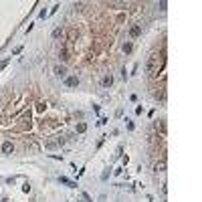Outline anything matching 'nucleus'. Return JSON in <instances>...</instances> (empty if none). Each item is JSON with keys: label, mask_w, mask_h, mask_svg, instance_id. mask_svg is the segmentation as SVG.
<instances>
[{"label": "nucleus", "mask_w": 202, "mask_h": 202, "mask_svg": "<svg viewBox=\"0 0 202 202\" xmlns=\"http://www.w3.org/2000/svg\"><path fill=\"white\" fill-rule=\"evenodd\" d=\"M164 65H166V47H162L160 53H152L150 55L148 65H146L148 77L152 81H158V75H160V81L164 83L166 81V77H164Z\"/></svg>", "instance_id": "f257e3e1"}, {"label": "nucleus", "mask_w": 202, "mask_h": 202, "mask_svg": "<svg viewBox=\"0 0 202 202\" xmlns=\"http://www.w3.org/2000/svg\"><path fill=\"white\" fill-rule=\"evenodd\" d=\"M154 99H158V101H166V87H164V85H160V87L154 89Z\"/></svg>", "instance_id": "f03ea898"}, {"label": "nucleus", "mask_w": 202, "mask_h": 202, "mask_svg": "<svg viewBox=\"0 0 202 202\" xmlns=\"http://www.w3.org/2000/svg\"><path fill=\"white\" fill-rule=\"evenodd\" d=\"M154 129L160 132V136L164 138V136H166V123H164V119H158V121L154 123Z\"/></svg>", "instance_id": "7ed1b4c3"}, {"label": "nucleus", "mask_w": 202, "mask_h": 202, "mask_svg": "<svg viewBox=\"0 0 202 202\" xmlns=\"http://www.w3.org/2000/svg\"><path fill=\"white\" fill-rule=\"evenodd\" d=\"M140 35H142V26H140V24H134V26L129 28V37H132V39H138Z\"/></svg>", "instance_id": "20e7f679"}, {"label": "nucleus", "mask_w": 202, "mask_h": 202, "mask_svg": "<svg viewBox=\"0 0 202 202\" xmlns=\"http://www.w3.org/2000/svg\"><path fill=\"white\" fill-rule=\"evenodd\" d=\"M53 71H55V75H57V77H65V75H67L65 65H55V69H53Z\"/></svg>", "instance_id": "39448f33"}, {"label": "nucleus", "mask_w": 202, "mask_h": 202, "mask_svg": "<svg viewBox=\"0 0 202 202\" xmlns=\"http://www.w3.org/2000/svg\"><path fill=\"white\" fill-rule=\"evenodd\" d=\"M65 83H67V87H77V85H79V77H75V75H73V77H67Z\"/></svg>", "instance_id": "423d86ee"}, {"label": "nucleus", "mask_w": 202, "mask_h": 202, "mask_svg": "<svg viewBox=\"0 0 202 202\" xmlns=\"http://www.w3.org/2000/svg\"><path fill=\"white\" fill-rule=\"evenodd\" d=\"M154 170H156V172H166V160L154 162Z\"/></svg>", "instance_id": "0eeeda50"}, {"label": "nucleus", "mask_w": 202, "mask_h": 202, "mask_svg": "<svg viewBox=\"0 0 202 202\" xmlns=\"http://www.w3.org/2000/svg\"><path fill=\"white\" fill-rule=\"evenodd\" d=\"M101 85H103V87H111V85H113V77H111V75H105L103 81H101Z\"/></svg>", "instance_id": "6e6552de"}, {"label": "nucleus", "mask_w": 202, "mask_h": 202, "mask_svg": "<svg viewBox=\"0 0 202 202\" xmlns=\"http://www.w3.org/2000/svg\"><path fill=\"white\" fill-rule=\"evenodd\" d=\"M12 150H14L12 142H4V144H2V152H4V154H10Z\"/></svg>", "instance_id": "1a4fd4ad"}, {"label": "nucleus", "mask_w": 202, "mask_h": 202, "mask_svg": "<svg viewBox=\"0 0 202 202\" xmlns=\"http://www.w3.org/2000/svg\"><path fill=\"white\" fill-rule=\"evenodd\" d=\"M63 35H65V31H63V28H55V31H53V39H61Z\"/></svg>", "instance_id": "9d476101"}, {"label": "nucleus", "mask_w": 202, "mask_h": 202, "mask_svg": "<svg viewBox=\"0 0 202 202\" xmlns=\"http://www.w3.org/2000/svg\"><path fill=\"white\" fill-rule=\"evenodd\" d=\"M39 150H41V146H39V144H35V142H33V144L28 146V152H31V154H37Z\"/></svg>", "instance_id": "9b49d317"}, {"label": "nucleus", "mask_w": 202, "mask_h": 202, "mask_svg": "<svg viewBox=\"0 0 202 202\" xmlns=\"http://www.w3.org/2000/svg\"><path fill=\"white\" fill-rule=\"evenodd\" d=\"M61 182H63V184H67V186H71V188H75V186H77L75 182H71V180H67V178H61Z\"/></svg>", "instance_id": "f8f14e48"}, {"label": "nucleus", "mask_w": 202, "mask_h": 202, "mask_svg": "<svg viewBox=\"0 0 202 202\" xmlns=\"http://www.w3.org/2000/svg\"><path fill=\"white\" fill-rule=\"evenodd\" d=\"M85 129H87V125H85V123H83V121H81V123H79V125H77V132H79V134H83V132H85Z\"/></svg>", "instance_id": "ddd939ff"}, {"label": "nucleus", "mask_w": 202, "mask_h": 202, "mask_svg": "<svg viewBox=\"0 0 202 202\" xmlns=\"http://www.w3.org/2000/svg\"><path fill=\"white\" fill-rule=\"evenodd\" d=\"M123 51H125V53H132V43H125V45H123Z\"/></svg>", "instance_id": "4468645a"}, {"label": "nucleus", "mask_w": 202, "mask_h": 202, "mask_svg": "<svg viewBox=\"0 0 202 202\" xmlns=\"http://www.w3.org/2000/svg\"><path fill=\"white\" fill-rule=\"evenodd\" d=\"M57 146H59L57 142H47V148H51V150H53V148H57Z\"/></svg>", "instance_id": "2eb2a0df"}, {"label": "nucleus", "mask_w": 202, "mask_h": 202, "mask_svg": "<svg viewBox=\"0 0 202 202\" xmlns=\"http://www.w3.org/2000/svg\"><path fill=\"white\" fill-rule=\"evenodd\" d=\"M83 6H85L83 2H75V8H77V10H83Z\"/></svg>", "instance_id": "dca6fc26"}, {"label": "nucleus", "mask_w": 202, "mask_h": 202, "mask_svg": "<svg viewBox=\"0 0 202 202\" xmlns=\"http://www.w3.org/2000/svg\"><path fill=\"white\" fill-rule=\"evenodd\" d=\"M6 65H8V59H6V61H2V63H0V71H2V69H4Z\"/></svg>", "instance_id": "f3484780"}, {"label": "nucleus", "mask_w": 202, "mask_h": 202, "mask_svg": "<svg viewBox=\"0 0 202 202\" xmlns=\"http://www.w3.org/2000/svg\"><path fill=\"white\" fill-rule=\"evenodd\" d=\"M83 200H85V202H91V198H89V194H85V192H83Z\"/></svg>", "instance_id": "a211bd4d"}]
</instances>
